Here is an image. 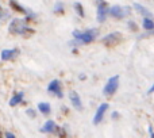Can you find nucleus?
Masks as SVG:
<instances>
[{
  "mask_svg": "<svg viewBox=\"0 0 154 138\" xmlns=\"http://www.w3.org/2000/svg\"><path fill=\"white\" fill-rule=\"evenodd\" d=\"M10 33L12 34H24V33H34V30H31L30 27H27L26 20L24 19H14L10 23L8 27Z\"/></svg>",
  "mask_w": 154,
  "mask_h": 138,
  "instance_id": "1",
  "label": "nucleus"
},
{
  "mask_svg": "<svg viewBox=\"0 0 154 138\" xmlns=\"http://www.w3.org/2000/svg\"><path fill=\"white\" fill-rule=\"evenodd\" d=\"M73 37L79 39V42H82V43H89L97 37V30H88V31H79V30H75L73 31Z\"/></svg>",
  "mask_w": 154,
  "mask_h": 138,
  "instance_id": "2",
  "label": "nucleus"
},
{
  "mask_svg": "<svg viewBox=\"0 0 154 138\" xmlns=\"http://www.w3.org/2000/svg\"><path fill=\"white\" fill-rule=\"evenodd\" d=\"M118 85H119V76L116 74V76H112L111 79L107 81L106 87H104V89H103V93L107 96L114 95L118 89Z\"/></svg>",
  "mask_w": 154,
  "mask_h": 138,
  "instance_id": "3",
  "label": "nucleus"
},
{
  "mask_svg": "<svg viewBox=\"0 0 154 138\" xmlns=\"http://www.w3.org/2000/svg\"><path fill=\"white\" fill-rule=\"evenodd\" d=\"M101 41H103V43H106V45L112 46V45H116L118 42L122 41V35H120V33H111V34L106 35Z\"/></svg>",
  "mask_w": 154,
  "mask_h": 138,
  "instance_id": "4",
  "label": "nucleus"
},
{
  "mask_svg": "<svg viewBox=\"0 0 154 138\" xmlns=\"http://www.w3.org/2000/svg\"><path fill=\"white\" fill-rule=\"evenodd\" d=\"M127 8L125 7H120V5H112L109 8V15L114 16V18H118V19H122L127 15Z\"/></svg>",
  "mask_w": 154,
  "mask_h": 138,
  "instance_id": "5",
  "label": "nucleus"
},
{
  "mask_svg": "<svg viewBox=\"0 0 154 138\" xmlns=\"http://www.w3.org/2000/svg\"><path fill=\"white\" fill-rule=\"evenodd\" d=\"M107 108H108V104L107 103H103L99 106L97 111H96L95 117H93V125H97V123H100L101 121H103V117H104V114H106Z\"/></svg>",
  "mask_w": 154,
  "mask_h": 138,
  "instance_id": "6",
  "label": "nucleus"
},
{
  "mask_svg": "<svg viewBox=\"0 0 154 138\" xmlns=\"http://www.w3.org/2000/svg\"><path fill=\"white\" fill-rule=\"evenodd\" d=\"M108 12H109V10H107V3H104V2L99 3V5H97V20L104 22Z\"/></svg>",
  "mask_w": 154,
  "mask_h": 138,
  "instance_id": "7",
  "label": "nucleus"
},
{
  "mask_svg": "<svg viewBox=\"0 0 154 138\" xmlns=\"http://www.w3.org/2000/svg\"><path fill=\"white\" fill-rule=\"evenodd\" d=\"M48 91L51 93H56L58 98H62V91H61V83L60 80H53V81L49 84Z\"/></svg>",
  "mask_w": 154,
  "mask_h": 138,
  "instance_id": "8",
  "label": "nucleus"
},
{
  "mask_svg": "<svg viewBox=\"0 0 154 138\" xmlns=\"http://www.w3.org/2000/svg\"><path fill=\"white\" fill-rule=\"evenodd\" d=\"M69 98H70V102H72L73 107L77 108L79 111H81L82 104H81V99H80L79 93H77L76 91H70V92H69Z\"/></svg>",
  "mask_w": 154,
  "mask_h": 138,
  "instance_id": "9",
  "label": "nucleus"
},
{
  "mask_svg": "<svg viewBox=\"0 0 154 138\" xmlns=\"http://www.w3.org/2000/svg\"><path fill=\"white\" fill-rule=\"evenodd\" d=\"M19 54V50L18 49H4L2 52V60L3 61H7V60H11L14 58L15 56Z\"/></svg>",
  "mask_w": 154,
  "mask_h": 138,
  "instance_id": "10",
  "label": "nucleus"
},
{
  "mask_svg": "<svg viewBox=\"0 0 154 138\" xmlns=\"http://www.w3.org/2000/svg\"><path fill=\"white\" fill-rule=\"evenodd\" d=\"M54 130H57V126H56V122L54 121H48V122L43 125V127L41 129V131H43V133H53Z\"/></svg>",
  "mask_w": 154,
  "mask_h": 138,
  "instance_id": "11",
  "label": "nucleus"
},
{
  "mask_svg": "<svg viewBox=\"0 0 154 138\" xmlns=\"http://www.w3.org/2000/svg\"><path fill=\"white\" fill-rule=\"evenodd\" d=\"M134 7H135L137 10H138L139 12L142 14V15H145V16H146V18H150V19H152V12H150V11L147 10V8H145L143 5L138 4V3H134Z\"/></svg>",
  "mask_w": 154,
  "mask_h": 138,
  "instance_id": "12",
  "label": "nucleus"
},
{
  "mask_svg": "<svg viewBox=\"0 0 154 138\" xmlns=\"http://www.w3.org/2000/svg\"><path fill=\"white\" fill-rule=\"evenodd\" d=\"M38 110H39L42 114H45V115H48L49 112H50V104L49 103H45V102H42V103H39L38 104Z\"/></svg>",
  "mask_w": 154,
  "mask_h": 138,
  "instance_id": "13",
  "label": "nucleus"
},
{
  "mask_svg": "<svg viewBox=\"0 0 154 138\" xmlns=\"http://www.w3.org/2000/svg\"><path fill=\"white\" fill-rule=\"evenodd\" d=\"M143 29L149 30V31L154 30V20L153 19H150V18H145L143 19Z\"/></svg>",
  "mask_w": 154,
  "mask_h": 138,
  "instance_id": "14",
  "label": "nucleus"
},
{
  "mask_svg": "<svg viewBox=\"0 0 154 138\" xmlns=\"http://www.w3.org/2000/svg\"><path fill=\"white\" fill-rule=\"evenodd\" d=\"M22 99H23V92L16 93V95L10 100V106H16V104H19L22 102Z\"/></svg>",
  "mask_w": 154,
  "mask_h": 138,
  "instance_id": "15",
  "label": "nucleus"
},
{
  "mask_svg": "<svg viewBox=\"0 0 154 138\" xmlns=\"http://www.w3.org/2000/svg\"><path fill=\"white\" fill-rule=\"evenodd\" d=\"M75 8L77 10V12H79L80 16H84V10H82V7H81V4H80V3H76V4H75Z\"/></svg>",
  "mask_w": 154,
  "mask_h": 138,
  "instance_id": "16",
  "label": "nucleus"
},
{
  "mask_svg": "<svg viewBox=\"0 0 154 138\" xmlns=\"http://www.w3.org/2000/svg\"><path fill=\"white\" fill-rule=\"evenodd\" d=\"M11 7L12 8H15L16 11H22V12H24V8L22 7V5H19V4H16L15 2H11Z\"/></svg>",
  "mask_w": 154,
  "mask_h": 138,
  "instance_id": "17",
  "label": "nucleus"
},
{
  "mask_svg": "<svg viewBox=\"0 0 154 138\" xmlns=\"http://www.w3.org/2000/svg\"><path fill=\"white\" fill-rule=\"evenodd\" d=\"M54 10L56 11H62L64 10V4H62V3H57L56 7H54Z\"/></svg>",
  "mask_w": 154,
  "mask_h": 138,
  "instance_id": "18",
  "label": "nucleus"
},
{
  "mask_svg": "<svg viewBox=\"0 0 154 138\" xmlns=\"http://www.w3.org/2000/svg\"><path fill=\"white\" fill-rule=\"evenodd\" d=\"M26 112H27V115H30V117H32V118H34V117H35V112H34V111H32V110H31V108H29V110H27V111H26Z\"/></svg>",
  "mask_w": 154,
  "mask_h": 138,
  "instance_id": "19",
  "label": "nucleus"
},
{
  "mask_svg": "<svg viewBox=\"0 0 154 138\" xmlns=\"http://www.w3.org/2000/svg\"><path fill=\"white\" fill-rule=\"evenodd\" d=\"M5 138H16V137L14 136L11 131H7V133H5Z\"/></svg>",
  "mask_w": 154,
  "mask_h": 138,
  "instance_id": "20",
  "label": "nucleus"
},
{
  "mask_svg": "<svg viewBox=\"0 0 154 138\" xmlns=\"http://www.w3.org/2000/svg\"><path fill=\"white\" fill-rule=\"evenodd\" d=\"M3 16H4V10H3V7L0 5V19H2Z\"/></svg>",
  "mask_w": 154,
  "mask_h": 138,
  "instance_id": "21",
  "label": "nucleus"
},
{
  "mask_svg": "<svg viewBox=\"0 0 154 138\" xmlns=\"http://www.w3.org/2000/svg\"><path fill=\"white\" fill-rule=\"evenodd\" d=\"M128 24H130V27H131V29H134V30L137 29V27H135V24H134V22H128Z\"/></svg>",
  "mask_w": 154,
  "mask_h": 138,
  "instance_id": "22",
  "label": "nucleus"
},
{
  "mask_svg": "<svg viewBox=\"0 0 154 138\" xmlns=\"http://www.w3.org/2000/svg\"><path fill=\"white\" fill-rule=\"evenodd\" d=\"M149 131H150V138H154V133H153V129L149 127Z\"/></svg>",
  "mask_w": 154,
  "mask_h": 138,
  "instance_id": "23",
  "label": "nucleus"
},
{
  "mask_svg": "<svg viewBox=\"0 0 154 138\" xmlns=\"http://www.w3.org/2000/svg\"><path fill=\"white\" fill-rule=\"evenodd\" d=\"M119 117V114H118V112H112V118H118Z\"/></svg>",
  "mask_w": 154,
  "mask_h": 138,
  "instance_id": "24",
  "label": "nucleus"
},
{
  "mask_svg": "<svg viewBox=\"0 0 154 138\" xmlns=\"http://www.w3.org/2000/svg\"><path fill=\"white\" fill-rule=\"evenodd\" d=\"M152 92H154V84L152 85V88H150V89H149V93H152Z\"/></svg>",
  "mask_w": 154,
  "mask_h": 138,
  "instance_id": "25",
  "label": "nucleus"
}]
</instances>
